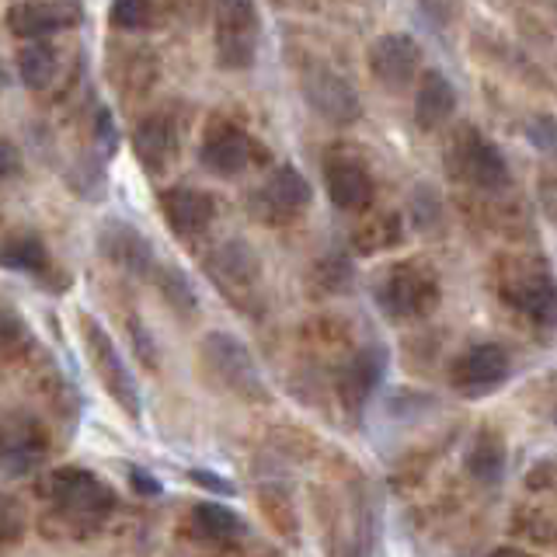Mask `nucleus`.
Returning <instances> with one entry per match:
<instances>
[{"mask_svg":"<svg viewBox=\"0 0 557 557\" xmlns=\"http://www.w3.org/2000/svg\"><path fill=\"white\" fill-rule=\"evenodd\" d=\"M77 0H17L8 11V28L17 39H49L52 32L77 25Z\"/></svg>","mask_w":557,"mask_h":557,"instance_id":"2eb2a0df","label":"nucleus"},{"mask_svg":"<svg viewBox=\"0 0 557 557\" xmlns=\"http://www.w3.org/2000/svg\"><path fill=\"white\" fill-rule=\"evenodd\" d=\"M383 373H387V352L380 345H366L348 359V366L338 376V397L348 411H362L370 405V397L376 394V387L383 383Z\"/></svg>","mask_w":557,"mask_h":557,"instance_id":"aec40b11","label":"nucleus"},{"mask_svg":"<svg viewBox=\"0 0 557 557\" xmlns=\"http://www.w3.org/2000/svg\"><path fill=\"white\" fill-rule=\"evenodd\" d=\"M153 283H157V289H161L164 304H168L174 313H178L182 321H191V318H196L199 300H196V289H191V283L185 278L182 269H174V265H157V269H153Z\"/></svg>","mask_w":557,"mask_h":557,"instance_id":"a878e982","label":"nucleus"},{"mask_svg":"<svg viewBox=\"0 0 557 557\" xmlns=\"http://www.w3.org/2000/svg\"><path fill=\"white\" fill-rule=\"evenodd\" d=\"M161 216L171 226V234L178 237H199L216 220V202L209 191L174 185L161 191Z\"/></svg>","mask_w":557,"mask_h":557,"instance_id":"f3484780","label":"nucleus"},{"mask_svg":"<svg viewBox=\"0 0 557 557\" xmlns=\"http://www.w3.org/2000/svg\"><path fill=\"white\" fill-rule=\"evenodd\" d=\"M554 418H557V414H554Z\"/></svg>","mask_w":557,"mask_h":557,"instance_id":"58836bf2","label":"nucleus"},{"mask_svg":"<svg viewBox=\"0 0 557 557\" xmlns=\"http://www.w3.org/2000/svg\"><path fill=\"white\" fill-rule=\"evenodd\" d=\"M467 474L478 484H498L505 478V443L498 432H478L463 457Z\"/></svg>","mask_w":557,"mask_h":557,"instance_id":"b1692460","label":"nucleus"},{"mask_svg":"<svg viewBox=\"0 0 557 557\" xmlns=\"http://www.w3.org/2000/svg\"><path fill=\"white\" fill-rule=\"evenodd\" d=\"M25 509L11 495H0V547H11L25 536Z\"/></svg>","mask_w":557,"mask_h":557,"instance_id":"7c9ffc66","label":"nucleus"},{"mask_svg":"<svg viewBox=\"0 0 557 557\" xmlns=\"http://www.w3.org/2000/svg\"><path fill=\"white\" fill-rule=\"evenodd\" d=\"M0 269L25 272L32 278H39V283L49 289H66L63 283H57L60 269H57V261H52L46 240L32 231H17L0 240Z\"/></svg>","mask_w":557,"mask_h":557,"instance_id":"a211bd4d","label":"nucleus"},{"mask_svg":"<svg viewBox=\"0 0 557 557\" xmlns=\"http://www.w3.org/2000/svg\"><path fill=\"white\" fill-rule=\"evenodd\" d=\"M81 338H84L87 362H91V370L104 387V394H109L115 405L133 418V422H139V414H144V394H139V383L126 366V359L119 356L112 335L101 327L98 318L81 313Z\"/></svg>","mask_w":557,"mask_h":557,"instance_id":"7ed1b4c3","label":"nucleus"},{"mask_svg":"<svg viewBox=\"0 0 557 557\" xmlns=\"http://www.w3.org/2000/svg\"><path fill=\"white\" fill-rule=\"evenodd\" d=\"M129 484H133V492L144 495V498L161 495V481H157L150 470H144V467H129Z\"/></svg>","mask_w":557,"mask_h":557,"instance_id":"c9c22d12","label":"nucleus"},{"mask_svg":"<svg viewBox=\"0 0 557 557\" xmlns=\"http://www.w3.org/2000/svg\"><path fill=\"white\" fill-rule=\"evenodd\" d=\"M42 498L52 505V516L60 519V527H66L77 536H87V533L95 536V530L115 512V505H119L112 487L84 467L52 470V474L42 481Z\"/></svg>","mask_w":557,"mask_h":557,"instance_id":"f257e3e1","label":"nucleus"},{"mask_svg":"<svg viewBox=\"0 0 557 557\" xmlns=\"http://www.w3.org/2000/svg\"><path fill=\"white\" fill-rule=\"evenodd\" d=\"M449 168L457 178L481 191H502L509 185V161L481 129L463 126L449 144Z\"/></svg>","mask_w":557,"mask_h":557,"instance_id":"423d86ee","label":"nucleus"},{"mask_svg":"<svg viewBox=\"0 0 557 557\" xmlns=\"http://www.w3.org/2000/svg\"><path fill=\"white\" fill-rule=\"evenodd\" d=\"M133 153L147 174H164L182 153V133L171 112H150L133 126Z\"/></svg>","mask_w":557,"mask_h":557,"instance_id":"ddd939ff","label":"nucleus"},{"mask_svg":"<svg viewBox=\"0 0 557 557\" xmlns=\"http://www.w3.org/2000/svg\"><path fill=\"white\" fill-rule=\"evenodd\" d=\"M25 161H22V150H17L11 139H0V182H14L22 178Z\"/></svg>","mask_w":557,"mask_h":557,"instance_id":"f704fd0d","label":"nucleus"},{"mask_svg":"<svg viewBox=\"0 0 557 557\" xmlns=\"http://www.w3.org/2000/svg\"><path fill=\"white\" fill-rule=\"evenodd\" d=\"M411 223L418 226V231H432L435 223H440V196L422 185L414 191V199H411Z\"/></svg>","mask_w":557,"mask_h":557,"instance_id":"2f4dec72","label":"nucleus"},{"mask_svg":"<svg viewBox=\"0 0 557 557\" xmlns=\"http://www.w3.org/2000/svg\"><path fill=\"white\" fill-rule=\"evenodd\" d=\"M0 87H4V66H0Z\"/></svg>","mask_w":557,"mask_h":557,"instance_id":"4c0bfd02","label":"nucleus"},{"mask_svg":"<svg viewBox=\"0 0 557 557\" xmlns=\"http://www.w3.org/2000/svg\"><path fill=\"white\" fill-rule=\"evenodd\" d=\"M206 272L237 304L248 300L261 283V261L251 251V244H244V240H223L220 248L209 251Z\"/></svg>","mask_w":557,"mask_h":557,"instance_id":"1a4fd4ad","label":"nucleus"},{"mask_svg":"<svg viewBox=\"0 0 557 557\" xmlns=\"http://www.w3.org/2000/svg\"><path fill=\"white\" fill-rule=\"evenodd\" d=\"M509 373H512L509 352L495 342H484V345L467 348V352L453 362L449 383H453V391H460L463 397H484L498 391L502 383L509 380Z\"/></svg>","mask_w":557,"mask_h":557,"instance_id":"6e6552de","label":"nucleus"},{"mask_svg":"<svg viewBox=\"0 0 557 557\" xmlns=\"http://www.w3.org/2000/svg\"><path fill=\"white\" fill-rule=\"evenodd\" d=\"M422 66V46L411 39L408 32H394V35H380L370 46V74L387 84V87H405Z\"/></svg>","mask_w":557,"mask_h":557,"instance_id":"dca6fc26","label":"nucleus"},{"mask_svg":"<svg viewBox=\"0 0 557 557\" xmlns=\"http://www.w3.org/2000/svg\"><path fill=\"white\" fill-rule=\"evenodd\" d=\"M188 478L196 481L199 487H209V492H216V495H234V484L231 481H220V474H213V470H188Z\"/></svg>","mask_w":557,"mask_h":557,"instance_id":"e433bc0d","label":"nucleus"},{"mask_svg":"<svg viewBox=\"0 0 557 557\" xmlns=\"http://www.w3.org/2000/svg\"><path fill=\"white\" fill-rule=\"evenodd\" d=\"M527 136L530 144L547 150V153H557V119L554 115H536L527 122Z\"/></svg>","mask_w":557,"mask_h":557,"instance_id":"72a5a7b5","label":"nucleus"},{"mask_svg":"<svg viewBox=\"0 0 557 557\" xmlns=\"http://www.w3.org/2000/svg\"><path fill=\"white\" fill-rule=\"evenodd\" d=\"M191 527L199 530V536L213 540V544H234V540L248 533L244 519L220 502H199L196 509H191Z\"/></svg>","mask_w":557,"mask_h":557,"instance_id":"393cba45","label":"nucleus"},{"mask_svg":"<svg viewBox=\"0 0 557 557\" xmlns=\"http://www.w3.org/2000/svg\"><path fill=\"white\" fill-rule=\"evenodd\" d=\"M216 57L226 70H248L258 57L261 17L255 0H213Z\"/></svg>","mask_w":557,"mask_h":557,"instance_id":"39448f33","label":"nucleus"},{"mask_svg":"<svg viewBox=\"0 0 557 557\" xmlns=\"http://www.w3.org/2000/svg\"><path fill=\"white\" fill-rule=\"evenodd\" d=\"M324 188L327 199L345 213H359L373 202V178L356 157H331L324 164Z\"/></svg>","mask_w":557,"mask_h":557,"instance_id":"412c9836","label":"nucleus"},{"mask_svg":"<svg viewBox=\"0 0 557 557\" xmlns=\"http://www.w3.org/2000/svg\"><path fill=\"white\" fill-rule=\"evenodd\" d=\"M66 182L87 202H98L104 196V185H109V182H104V171L95 161H87V157H81V161L66 171Z\"/></svg>","mask_w":557,"mask_h":557,"instance_id":"c756f323","label":"nucleus"},{"mask_svg":"<svg viewBox=\"0 0 557 557\" xmlns=\"http://www.w3.org/2000/svg\"><path fill=\"white\" fill-rule=\"evenodd\" d=\"M49 457V432L35 414L14 411L0 422V478L17 481L35 474Z\"/></svg>","mask_w":557,"mask_h":557,"instance_id":"0eeeda50","label":"nucleus"},{"mask_svg":"<svg viewBox=\"0 0 557 557\" xmlns=\"http://www.w3.org/2000/svg\"><path fill=\"white\" fill-rule=\"evenodd\" d=\"M109 22L122 32H144L153 22V0H112Z\"/></svg>","mask_w":557,"mask_h":557,"instance_id":"c85d7f7f","label":"nucleus"},{"mask_svg":"<svg viewBox=\"0 0 557 557\" xmlns=\"http://www.w3.org/2000/svg\"><path fill=\"white\" fill-rule=\"evenodd\" d=\"M502 300L536 327L557 324V286L544 269H519L502 283Z\"/></svg>","mask_w":557,"mask_h":557,"instance_id":"9d476101","label":"nucleus"},{"mask_svg":"<svg viewBox=\"0 0 557 557\" xmlns=\"http://www.w3.org/2000/svg\"><path fill=\"white\" fill-rule=\"evenodd\" d=\"M453 112H457V91H453L449 77L429 70L414 91V122L422 129H440Z\"/></svg>","mask_w":557,"mask_h":557,"instance_id":"4be33fe9","label":"nucleus"},{"mask_svg":"<svg viewBox=\"0 0 557 557\" xmlns=\"http://www.w3.org/2000/svg\"><path fill=\"white\" fill-rule=\"evenodd\" d=\"M304 98L324 122H335V126H348V122H356L362 115L359 91L342 74H335V70H327V66L307 70Z\"/></svg>","mask_w":557,"mask_h":557,"instance_id":"9b49d317","label":"nucleus"},{"mask_svg":"<svg viewBox=\"0 0 557 557\" xmlns=\"http://www.w3.org/2000/svg\"><path fill=\"white\" fill-rule=\"evenodd\" d=\"M98 251L104 255V261H112L122 272H129L136 278H153L157 269L153 244L129 220H104L98 231Z\"/></svg>","mask_w":557,"mask_h":557,"instance_id":"f8f14e48","label":"nucleus"},{"mask_svg":"<svg viewBox=\"0 0 557 557\" xmlns=\"http://www.w3.org/2000/svg\"><path fill=\"white\" fill-rule=\"evenodd\" d=\"M91 136H95V144H98L101 157H112V153L119 150V126H115V119H112L109 109H98V112H95Z\"/></svg>","mask_w":557,"mask_h":557,"instance_id":"473e14b6","label":"nucleus"},{"mask_svg":"<svg viewBox=\"0 0 557 557\" xmlns=\"http://www.w3.org/2000/svg\"><path fill=\"white\" fill-rule=\"evenodd\" d=\"M255 199H258L261 213H265V216H272V220H289V216L304 213V209L310 206L313 188H310V182L293 164H278L269 174V178L261 182Z\"/></svg>","mask_w":557,"mask_h":557,"instance_id":"6ab92c4d","label":"nucleus"},{"mask_svg":"<svg viewBox=\"0 0 557 557\" xmlns=\"http://www.w3.org/2000/svg\"><path fill=\"white\" fill-rule=\"evenodd\" d=\"M60 74V52L49 39H28L17 49V77L28 91H46Z\"/></svg>","mask_w":557,"mask_h":557,"instance_id":"5701e85b","label":"nucleus"},{"mask_svg":"<svg viewBox=\"0 0 557 557\" xmlns=\"http://www.w3.org/2000/svg\"><path fill=\"white\" fill-rule=\"evenodd\" d=\"M373 300L391 321H414L440 304V278L418 261H394L373 283Z\"/></svg>","mask_w":557,"mask_h":557,"instance_id":"f03ea898","label":"nucleus"},{"mask_svg":"<svg viewBox=\"0 0 557 557\" xmlns=\"http://www.w3.org/2000/svg\"><path fill=\"white\" fill-rule=\"evenodd\" d=\"M199 356L206 362L209 376H213L223 391H231L234 397H244V400H255V405L258 400H269V387H265V380H261L255 356L237 335H231V331H209L202 338Z\"/></svg>","mask_w":557,"mask_h":557,"instance_id":"20e7f679","label":"nucleus"},{"mask_svg":"<svg viewBox=\"0 0 557 557\" xmlns=\"http://www.w3.org/2000/svg\"><path fill=\"white\" fill-rule=\"evenodd\" d=\"M32 348V331L11 304H0V356L17 359Z\"/></svg>","mask_w":557,"mask_h":557,"instance_id":"bb28decb","label":"nucleus"},{"mask_svg":"<svg viewBox=\"0 0 557 557\" xmlns=\"http://www.w3.org/2000/svg\"><path fill=\"white\" fill-rule=\"evenodd\" d=\"M352 244L359 251L373 255V251H387V248H397L400 244V220L397 216H383V220H370L362 223Z\"/></svg>","mask_w":557,"mask_h":557,"instance_id":"cd10ccee","label":"nucleus"},{"mask_svg":"<svg viewBox=\"0 0 557 557\" xmlns=\"http://www.w3.org/2000/svg\"><path fill=\"white\" fill-rule=\"evenodd\" d=\"M199 161L206 164V171L220 174V178H231V174H240L255 161V139L244 133L237 122L216 119V122H209V129L202 136Z\"/></svg>","mask_w":557,"mask_h":557,"instance_id":"4468645a","label":"nucleus"}]
</instances>
